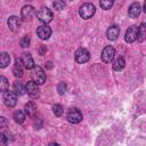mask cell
<instances>
[{
  "label": "cell",
  "instance_id": "cell-32",
  "mask_svg": "<svg viewBox=\"0 0 146 146\" xmlns=\"http://www.w3.org/2000/svg\"><path fill=\"white\" fill-rule=\"evenodd\" d=\"M46 67L49 68V70H51V68H52V63H51V62H47V63H46Z\"/></svg>",
  "mask_w": 146,
  "mask_h": 146
},
{
  "label": "cell",
  "instance_id": "cell-3",
  "mask_svg": "<svg viewBox=\"0 0 146 146\" xmlns=\"http://www.w3.org/2000/svg\"><path fill=\"white\" fill-rule=\"evenodd\" d=\"M38 19L44 24H48L49 22H51L52 19V13L50 9H48L47 7H41L36 13H35Z\"/></svg>",
  "mask_w": 146,
  "mask_h": 146
},
{
  "label": "cell",
  "instance_id": "cell-14",
  "mask_svg": "<svg viewBox=\"0 0 146 146\" xmlns=\"http://www.w3.org/2000/svg\"><path fill=\"white\" fill-rule=\"evenodd\" d=\"M119 34H120V27H119L117 25H112V26H110V27L107 29V31H106V36H107V39H108V40H112V41L116 40L117 36H119Z\"/></svg>",
  "mask_w": 146,
  "mask_h": 146
},
{
  "label": "cell",
  "instance_id": "cell-7",
  "mask_svg": "<svg viewBox=\"0 0 146 146\" xmlns=\"http://www.w3.org/2000/svg\"><path fill=\"white\" fill-rule=\"evenodd\" d=\"M90 58V54L86 48H79L75 51V60L80 64H84L89 60Z\"/></svg>",
  "mask_w": 146,
  "mask_h": 146
},
{
  "label": "cell",
  "instance_id": "cell-6",
  "mask_svg": "<svg viewBox=\"0 0 146 146\" xmlns=\"http://www.w3.org/2000/svg\"><path fill=\"white\" fill-rule=\"evenodd\" d=\"M3 102H5V105L6 106L14 107L17 104V96H16V94L14 91L6 90L3 92Z\"/></svg>",
  "mask_w": 146,
  "mask_h": 146
},
{
  "label": "cell",
  "instance_id": "cell-23",
  "mask_svg": "<svg viewBox=\"0 0 146 146\" xmlns=\"http://www.w3.org/2000/svg\"><path fill=\"white\" fill-rule=\"evenodd\" d=\"M8 88H9V83L7 78L0 75V92H5L6 90H8Z\"/></svg>",
  "mask_w": 146,
  "mask_h": 146
},
{
  "label": "cell",
  "instance_id": "cell-33",
  "mask_svg": "<svg viewBox=\"0 0 146 146\" xmlns=\"http://www.w3.org/2000/svg\"><path fill=\"white\" fill-rule=\"evenodd\" d=\"M27 1H32V0H27Z\"/></svg>",
  "mask_w": 146,
  "mask_h": 146
},
{
  "label": "cell",
  "instance_id": "cell-15",
  "mask_svg": "<svg viewBox=\"0 0 146 146\" xmlns=\"http://www.w3.org/2000/svg\"><path fill=\"white\" fill-rule=\"evenodd\" d=\"M22 63H23V66L27 70H32L34 67V62H33V58L31 56L30 52H24L23 56H22Z\"/></svg>",
  "mask_w": 146,
  "mask_h": 146
},
{
  "label": "cell",
  "instance_id": "cell-24",
  "mask_svg": "<svg viewBox=\"0 0 146 146\" xmlns=\"http://www.w3.org/2000/svg\"><path fill=\"white\" fill-rule=\"evenodd\" d=\"M113 3H114V0H100L99 1V6L104 10H108L110 8H112Z\"/></svg>",
  "mask_w": 146,
  "mask_h": 146
},
{
  "label": "cell",
  "instance_id": "cell-22",
  "mask_svg": "<svg viewBox=\"0 0 146 146\" xmlns=\"http://www.w3.org/2000/svg\"><path fill=\"white\" fill-rule=\"evenodd\" d=\"M145 38H146V25H145V23H141L140 27H138V35H137V39H138L140 42H143V41L145 40Z\"/></svg>",
  "mask_w": 146,
  "mask_h": 146
},
{
  "label": "cell",
  "instance_id": "cell-11",
  "mask_svg": "<svg viewBox=\"0 0 146 146\" xmlns=\"http://www.w3.org/2000/svg\"><path fill=\"white\" fill-rule=\"evenodd\" d=\"M7 24H8V27L10 31L13 32H17L21 27V24H22V21L21 18H18L17 16H10L7 21Z\"/></svg>",
  "mask_w": 146,
  "mask_h": 146
},
{
  "label": "cell",
  "instance_id": "cell-16",
  "mask_svg": "<svg viewBox=\"0 0 146 146\" xmlns=\"http://www.w3.org/2000/svg\"><path fill=\"white\" fill-rule=\"evenodd\" d=\"M13 73L16 78H21L23 75V63L21 58H15V64L13 67Z\"/></svg>",
  "mask_w": 146,
  "mask_h": 146
},
{
  "label": "cell",
  "instance_id": "cell-4",
  "mask_svg": "<svg viewBox=\"0 0 146 146\" xmlns=\"http://www.w3.org/2000/svg\"><path fill=\"white\" fill-rule=\"evenodd\" d=\"M67 120L71 123H79L82 121V113L76 107H71L67 111Z\"/></svg>",
  "mask_w": 146,
  "mask_h": 146
},
{
  "label": "cell",
  "instance_id": "cell-25",
  "mask_svg": "<svg viewBox=\"0 0 146 146\" xmlns=\"http://www.w3.org/2000/svg\"><path fill=\"white\" fill-rule=\"evenodd\" d=\"M52 112H54V114H55L56 116H62L63 113H64V110H63L62 105H59V104H55V105L52 106Z\"/></svg>",
  "mask_w": 146,
  "mask_h": 146
},
{
  "label": "cell",
  "instance_id": "cell-19",
  "mask_svg": "<svg viewBox=\"0 0 146 146\" xmlns=\"http://www.w3.org/2000/svg\"><path fill=\"white\" fill-rule=\"evenodd\" d=\"M13 117H14V120H15L16 123H19L21 124V123H23L25 121L26 115H25V112H23L22 110H17V111L14 112Z\"/></svg>",
  "mask_w": 146,
  "mask_h": 146
},
{
  "label": "cell",
  "instance_id": "cell-29",
  "mask_svg": "<svg viewBox=\"0 0 146 146\" xmlns=\"http://www.w3.org/2000/svg\"><path fill=\"white\" fill-rule=\"evenodd\" d=\"M7 124H8L7 119H6L5 116H0V131H1V130H3V129H6Z\"/></svg>",
  "mask_w": 146,
  "mask_h": 146
},
{
  "label": "cell",
  "instance_id": "cell-26",
  "mask_svg": "<svg viewBox=\"0 0 146 146\" xmlns=\"http://www.w3.org/2000/svg\"><path fill=\"white\" fill-rule=\"evenodd\" d=\"M52 6H54V8L56 10H62L65 7V1L64 0H55L54 3H52Z\"/></svg>",
  "mask_w": 146,
  "mask_h": 146
},
{
  "label": "cell",
  "instance_id": "cell-8",
  "mask_svg": "<svg viewBox=\"0 0 146 146\" xmlns=\"http://www.w3.org/2000/svg\"><path fill=\"white\" fill-rule=\"evenodd\" d=\"M34 14H35V10H34L33 6H31V5H25V6L22 8V10H21V18H22L23 21H31L32 17L34 16Z\"/></svg>",
  "mask_w": 146,
  "mask_h": 146
},
{
  "label": "cell",
  "instance_id": "cell-20",
  "mask_svg": "<svg viewBox=\"0 0 146 146\" xmlns=\"http://www.w3.org/2000/svg\"><path fill=\"white\" fill-rule=\"evenodd\" d=\"M10 63V56L8 52H0V68H5Z\"/></svg>",
  "mask_w": 146,
  "mask_h": 146
},
{
  "label": "cell",
  "instance_id": "cell-30",
  "mask_svg": "<svg viewBox=\"0 0 146 146\" xmlns=\"http://www.w3.org/2000/svg\"><path fill=\"white\" fill-rule=\"evenodd\" d=\"M7 141H8V139H7L6 135H5V133H2V132H0V146L6 145V144H7Z\"/></svg>",
  "mask_w": 146,
  "mask_h": 146
},
{
  "label": "cell",
  "instance_id": "cell-21",
  "mask_svg": "<svg viewBox=\"0 0 146 146\" xmlns=\"http://www.w3.org/2000/svg\"><path fill=\"white\" fill-rule=\"evenodd\" d=\"M13 89H14V92L16 95H19V96L25 92V87L23 86V83L21 81H15L13 84Z\"/></svg>",
  "mask_w": 146,
  "mask_h": 146
},
{
  "label": "cell",
  "instance_id": "cell-13",
  "mask_svg": "<svg viewBox=\"0 0 146 146\" xmlns=\"http://www.w3.org/2000/svg\"><path fill=\"white\" fill-rule=\"evenodd\" d=\"M140 13H141V7H140V5H139L138 2H133V3L130 5L129 10H128L129 17H131V18H137V17L140 15Z\"/></svg>",
  "mask_w": 146,
  "mask_h": 146
},
{
  "label": "cell",
  "instance_id": "cell-18",
  "mask_svg": "<svg viewBox=\"0 0 146 146\" xmlns=\"http://www.w3.org/2000/svg\"><path fill=\"white\" fill-rule=\"evenodd\" d=\"M124 65H125V60H124V58L122 56H120V57H117L114 60V63H113V70L116 71V72H120V71H122L124 68Z\"/></svg>",
  "mask_w": 146,
  "mask_h": 146
},
{
  "label": "cell",
  "instance_id": "cell-1",
  "mask_svg": "<svg viewBox=\"0 0 146 146\" xmlns=\"http://www.w3.org/2000/svg\"><path fill=\"white\" fill-rule=\"evenodd\" d=\"M95 13H96L95 6H94L92 3H89V2L83 3V5L80 7V9H79V15H80L83 19H89V18H91V17L95 15Z\"/></svg>",
  "mask_w": 146,
  "mask_h": 146
},
{
  "label": "cell",
  "instance_id": "cell-5",
  "mask_svg": "<svg viewBox=\"0 0 146 146\" xmlns=\"http://www.w3.org/2000/svg\"><path fill=\"white\" fill-rule=\"evenodd\" d=\"M25 91L27 92V95L32 98V99H36L40 96V90L38 88V84L33 81H29L25 86Z\"/></svg>",
  "mask_w": 146,
  "mask_h": 146
},
{
  "label": "cell",
  "instance_id": "cell-17",
  "mask_svg": "<svg viewBox=\"0 0 146 146\" xmlns=\"http://www.w3.org/2000/svg\"><path fill=\"white\" fill-rule=\"evenodd\" d=\"M24 110H25V114L27 116H33L36 112V105H35L34 102H29V103L25 104Z\"/></svg>",
  "mask_w": 146,
  "mask_h": 146
},
{
  "label": "cell",
  "instance_id": "cell-27",
  "mask_svg": "<svg viewBox=\"0 0 146 146\" xmlns=\"http://www.w3.org/2000/svg\"><path fill=\"white\" fill-rule=\"evenodd\" d=\"M30 42H31L30 36H29V35H24L23 39L21 40V47H22V48H26V47L30 46Z\"/></svg>",
  "mask_w": 146,
  "mask_h": 146
},
{
  "label": "cell",
  "instance_id": "cell-10",
  "mask_svg": "<svg viewBox=\"0 0 146 146\" xmlns=\"http://www.w3.org/2000/svg\"><path fill=\"white\" fill-rule=\"evenodd\" d=\"M137 35H138V27L132 25V26L128 27V30H127V32H125L124 39H125L127 42L132 43V42H135V41L137 40Z\"/></svg>",
  "mask_w": 146,
  "mask_h": 146
},
{
  "label": "cell",
  "instance_id": "cell-2",
  "mask_svg": "<svg viewBox=\"0 0 146 146\" xmlns=\"http://www.w3.org/2000/svg\"><path fill=\"white\" fill-rule=\"evenodd\" d=\"M31 78H32V81L35 82L36 84H43L46 81V73L40 66L34 65L33 71L31 73Z\"/></svg>",
  "mask_w": 146,
  "mask_h": 146
},
{
  "label": "cell",
  "instance_id": "cell-12",
  "mask_svg": "<svg viewBox=\"0 0 146 146\" xmlns=\"http://www.w3.org/2000/svg\"><path fill=\"white\" fill-rule=\"evenodd\" d=\"M36 34H38V36H39L41 40H47V39L51 35V29H50L47 24L41 25V26L38 27Z\"/></svg>",
  "mask_w": 146,
  "mask_h": 146
},
{
  "label": "cell",
  "instance_id": "cell-31",
  "mask_svg": "<svg viewBox=\"0 0 146 146\" xmlns=\"http://www.w3.org/2000/svg\"><path fill=\"white\" fill-rule=\"evenodd\" d=\"M47 51V48L44 47V46H41L40 47V50H39V52H40V55L42 56V55H44V52Z\"/></svg>",
  "mask_w": 146,
  "mask_h": 146
},
{
  "label": "cell",
  "instance_id": "cell-28",
  "mask_svg": "<svg viewBox=\"0 0 146 146\" xmlns=\"http://www.w3.org/2000/svg\"><path fill=\"white\" fill-rule=\"evenodd\" d=\"M57 91L59 95H64L65 91H66V84L64 82H59L58 86H57Z\"/></svg>",
  "mask_w": 146,
  "mask_h": 146
},
{
  "label": "cell",
  "instance_id": "cell-9",
  "mask_svg": "<svg viewBox=\"0 0 146 146\" xmlns=\"http://www.w3.org/2000/svg\"><path fill=\"white\" fill-rule=\"evenodd\" d=\"M114 55H115V50L112 46H107L104 48L103 52H102V60L105 62V63H110L113 60L114 58Z\"/></svg>",
  "mask_w": 146,
  "mask_h": 146
}]
</instances>
